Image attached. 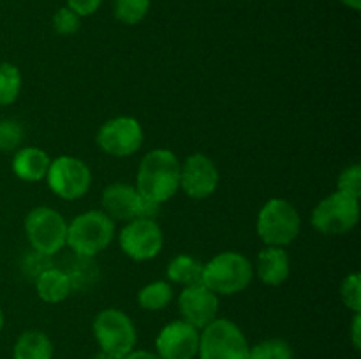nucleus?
<instances>
[{"mask_svg": "<svg viewBox=\"0 0 361 359\" xmlns=\"http://www.w3.org/2000/svg\"><path fill=\"white\" fill-rule=\"evenodd\" d=\"M180 168L182 164L171 150H152L137 168V192L159 204L171 199L180 189Z\"/></svg>", "mask_w": 361, "mask_h": 359, "instance_id": "obj_1", "label": "nucleus"}, {"mask_svg": "<svg viewBox=\"0 0 361 359\" xmlns=\"http://www.w3.org/2000/svg\"><path fill=\"white\" fill-rule=\"evenodd\" d=\"M252 277V263L243 253L222 252L204 264L201 284L217 296H231L249 287Z\"/></svg>", "mask_w": 361, "mask_h": 359, "instance_id": "obj_2", "label": "nucleus"}, {"mask_svg": "<svg viewBox=\"0 0 361 359\" xmlns=\"http://www.w3.org/2000/svg\"><path fill=\"white\" fill-rule=\"evenodd\" d=\"M115 222L104 211L92 210L78 215L67 224L66 245L80 257H94L111 243Z\"/></svg>", "mask_w": 361, "mask_h": 359, "instance_id": "obj_3", "label": "nucleus"}, {"mask_svg": "<svg viewBox=\"0 0 361 359\" xmlns=\"http://www.w3.org/2000/svg\"><path fill=\"white\" fill-rule=\"evenodd\" d=\"M249 341L229 319H215L200 333V359H249Z\"/></svg>", "mask_w": 361, "mask_h": 359, "instance_id": "obj_4", "label": "nucleus"}, {"mask_svg": "<svg viewBox=\"0 0 361 359\" xmlns=\"http://www.w3.org/2000/svg\"><path fill=\"white\" fill-rule=\"evenodd\" d=\"M300 215L286 199H270L257 215V234L268 246H286L300 234Z\"/></svg>", "mask_w": 361, "mask_h": 359, "instance_id": "obj_5", "label": "nucleus"}, {"mask_svg": "<svg viewBox=\"0 0 361 359\" xmlns=\"http://www.w3.org/2000/svg\"><path fill=\"white\" fill-rule=\"evenodd\" d=\"M94 334L101 351L116 359L129 354L136 345V327L122 310L106 308L99 312L94 320Z\"/></svg>", "mask_w": 361, "mask_h": 359, "instance_id": "obj_6", "label": "nucleus"}, {"mask_svg": "<svg viewBox=\"0 0 361 359\" xmlns=\"http://www.w3.org/2000/svg\"><path fill=\"white\" fill-rule=\"evenodd\" d=\"M360 220V199L334 192L324 197L312 211V225L326 236H341L356 227Z\"/></svg>", "mask_w": 361, "mask_h": 359, "instance_id": "obj_7", "label": "nucleus"}, {"mask_svg": "<svg viewBox=\"0 0 361 359\" xmlns=\"http://www.w3.org/2000/svg\"><path fill=\"white\" fill-rule=\"evenodd\" d=\"M25 232L35 252L53 256L66 245L67 222L59 211L48 206H37L27 215Z\"/></svg>", "mask_w": 361, "mask_h": 359, "instance_id": "obj_8", "label": "nucleus"}, {"mask_svg": "<svg viewBox=\"0 0 361 359\" xmlns=\"http://www.w3.org/2000/svg\"><path fill=\"white\" fill-rule=\"evenodd\" d=\"M48 187L53 194L66 201H74L88 192L92 183V172L83 160L76 157H63L51 160L48 169Z\"/></svg>", "mask_w": 361, "mask_h": 359, "instance_id": "obj_9", "label": "nucleus"}, {"mask_svg": "<svg viewBox=\"0 0 361 359\" xmlns=\"http://www.w3.org/2000/svg\"><path fill=\"white\" fill-rule=\"evenodd\" d=\"M120 248L133 260H150L164 245V234L155 220L134 218L127 222L118 234Z\"/></svg>", "mask_w": 361, "mask_h": 359, "instance_id": "obj_10", "label": "nucleus"}, {"mask_svg": "<svg viewBox=\"0 0 361 359\" xmlns=\"http://www.w3.org/2000/svg\"><path fill=\"white\" fill-rule=\"evenodd\" d=\"M97 144L113 157H129L143 144L141 123L133 116H116L102 123L97 132Z\"/></svg>", "mask_w": 361, "mask_h": 359, "instance_id": "obj_11", "label": "nucleus"}, {"mask_svg": "<svg viewBox=\"0 0 361 359\" xmlns=\"http://www.w3.org/2000/svg\"><path fill=\"white\" fill-rule=\"evenodd\" d=\"M219 169L212 158L194 153L180 168V189L192 199H204L217 190Z\"/></svg>", "mask_w": 361, "mask_h": 359, "instance_id": "obj_12", "label": "nucleus"}, {"mask_svg": "<svg viewBox=\"0 0 361 359\" xmlns=\"http://www.w3.org/2000/svg\"><path fill=\"white\" fill-rule=\"evenodd\" d=\"M161 359H194L200 348V329L185 320L166 324L155 340Z\"/></svg>", "mask_w": 361, "mask_h": 359, "instance_id": "obj_13", "label": "nucleus"}, {"mask_svg": "<svg viewBox=\"0 0 361 359\" xmlns=\"http://www.w3.org/2000/svg\"><path fill=\"white\" fill-rule=\"evenodd\" d=\"M178 306L185 322L192 324L197 329H203L212 320L217 319L219 296L203 284L189 285L180 292Z\"/></svg>", "mask_w": 361, "mask_h": 359, "instance_id": "obj_14", "label": "nucleus"}, {"mask_svg": "<svg viewBox=\"0 0 361 359\" xmlns=\"http://www.w3.org/2000/svg\"><path fill=\"white\" fill-rule=\"evenodd\" d=\"M137 201H140V192L136 187L127 183H113L102 192V208L111 220H134Z\"/></svg>", "mask_w": 361, "mask_h": 359, "instance_id": "obj_15", "label": "nucleus"}, {"mask_svg": "<svg viewBox=\"0 0 361 359\" xmlns=\"http://www.w3.org/2000/svg\"><path fill=\"white\" fill-rule=\"evenodd\" d=\"M257 277L263 284L277 287L284 284L291 273L289 256L282 246H267L257 256Z\"/></svg>", "mask_w": 361, "mask_h": 359, "instance_id": "obj_16", "label": "nucleus"}, {"mask_svg": "<svg viewBox=\"0 0 361 359\" xmlns=\"http://www.w3.org/2000/svg\"><path fill=\"white\" fill-rule=\"evenodd\" d=\"M51 160L41 148L25 146L16 151L13 158V171L23 182H41L48 175Z\"/></svg>", "mask_w": 361, "mask_h": 359, "instance_id": "obj_17", "label": "nucleus"}, {"mask_svg": "<svg viewBox=\"0 0 361 359\" xmlns=\"http://www.w3.org/2000/svg\"><path fill=\"white\" fill-rule=\"evenodd\" d=\"M37 296L46 303H60L69 298L73 291V280L71 275L59 267H48L42 273H39L35 280Z\"/></svg>", "mask_w": 361, "mask_h": 359, "instance_id": "obj_18", "label": "nucleus"}, {"mask_svg": "<svg viewBox=\"0 0 361 359\" xmlns=\"http://www.w3.org/2000/svg\"><path fill=\"white\" fill-rule=\"evenodd\" d=\"M14 359H51L53 344L42 331H25L13 348Z\"/></svg>", "mask_w": 361, "mask_h": 359, "instance_id": "obj_19", "label": "nucleus"}, {"mask_svg": "<svg viewBox=\"0 0 361 359\" xmlns=\"http://www.w3.org/2000/svg\"><path fill=\"white\" fill-rule=\"evenodd\" d=\"M203 267L204 264L200 263L196 257L182 253V256H176L175 259H171V263L168 264L166 277L171 282H175V284H182L189 287V285L201 284Z\"/></svg>", "mask_w": 361, "mask_h": 359, "instance_id": "obj_20", "label": "nucleus"}, {"mask_svg": "<svg viewBox=\"0 0 361 359\" xmlns=\"http://www.w3.org/2000/svg\"><path fill=\"white\" fill-rule=\"evenodd\" d=\"M173 299V289L168 282L157 280L152 284L145 285L137 292V303L143 310L148 312H157V310L166 308Z\"/></svg>", "mask_w": 361, "mask_h": 359, "instance_id": "obj_21", "label": "nucleus"}, {"mask_svg": "<svg viewBox=\"0 0 361 359\" xmlns=\"http://www.w3.org/2000/svg\"><path fill=\"white\" fill-rule=\"evenodd\" d=\"M21 90V73L9 62H0V106L13 104Z\"/></svg>", "mask_w": 361, "mask_h": 359, "instance_id": "obj_22", "label": "nucleus"}, {"mask_svg": "<svg viewBox=\"0 0 361 359\" xmlns=\"http://www.w3.org/2000/svg\"><path fill=\"white\" fill-rule=\"evenodd\" d=\"M249 359H293V348L281 338H270L254 345L249 351Z\"/></svg>", "mask_w": 361, "mask_h": 359, "instance_id": "obj_23", "label": "nucleus"}, {"mask_svg": "<svg viewBox=\"0 0 361 359\" xmlns=\"http://www.w3.org/2000/svg\"><path fill=\"white\" fill-rule=\"evenodd\" d=\"M150 0H115L116 20L126 25H136L147 16Z\"/></svg>", "mask_w": 361, "mask_h": 359, "instance_id": "obj_24", "label": "nucleus"}, {"mask_svg": "<svg viewBox=\"0 0 361 359\" xmlns=\"http://www.w3.org/2000/svg\"><path fill=\"white\" fill-rule=\"evenodd\" d=\"M341 298L344 305L355 313H361V277L351 273L344 278L341 287Z\"/></svg>", "mask_w": 361, "mask_h": 359, "instance_id": "obj_25", "label": "nucleus"}, {"mask_svg": "<svg viewBox=\"0 0 361 359\" xmlns=\"http://www.w3.org/2000/svg\"><path fill=\"white\" fill-rule=\"evenodd\" d=\"M337 190L338 192L345 194V196H351L355 199H360L361 196V168L358 164H353L349 168H345L341 172L337 182Z\"/></svg>", "mask_w": 361, "mask_h": 359, "instance_id": "obj_26", "label": "nucleus"}, {"mask_svg": "<svg viewBox=\"0 0 361 359\" xmlns=\"http://www.w3.org/2000/svg\"><path fill=\"white\" fill-rule=\"evenodd\" d=\"M23 141V127L16 120L0 122V151H14Z\"/></svg>", "mask_w": 361, "mask_h": 359, "instance_id": "obj_27", "label": "nucleus"}, {"mask_svg": "<svg viewBox=\"0 0 361 359\" xmlns=\"http://www.w3.org/2000/svg\"><path fill=\"white\" fill-rule=\"evenodd\" d=\"M53 28L56 34L60 35H73L80 30V16L69 9V7H62L53 16Z\"/></svg>", "mask_w": 361, "mask_h": 359, "instance_id": "obj_28", "label": "nucleus"}, {"mask_svg": "<svg viewBox=\"0 0 361 359\" xmlns=\"http://www.w3.org/2000/svg\"><path fill=\"white\" fill-rule=\"evenodd\" d=\"M157 213H159V203H155V201L148 199V197L141 196L140 194V201H137V208H136V218L155 220Z\"/></svg>", "mask_w": 361, "mask_h": 359, "instance_id": "obj_29", "label": "nucleus"}, {"mask_svg": "<svg viewBox=\"0 0 361 359\" xmlns=\"http://www.w3.org/2000/svg\"><path fill=\"white\" fill-rule=\"evenodd\" d=\"M101 2L102 0H67L69 9L76 13L80 18L94 14L99 9V6H101Z\"/></svg>", "mask_w": 361, "mask_h": 359, "instance_id": "obj_30", "label": "nucleus"}, {"mask_svg": "<svg viewBox=\"0 0 361 359\" xmlns=\"http://www.w3.org/2000/svg\"><path fill=\"white\" fill-rule=\"evenodd\" d=\"M360 324H361V313H355V319H353L351 326V338L353 344H355L356 348H360Z\"/></svg>", "mask_w": 361, "mask_h": 359, "instance_id": "obj_31", "label": "nucleus"}, {"mask_svg": "<svg viewBox=\"0 0 361 359\" xmlns=\"http://www.w3.org/2000/svg\"><path fill=\"white\" fill-rule=\"evenodd\" d=\"M122 359H161L157 354L148 351H130L129 354L123 355Z\"/></svg>", "mask_w": 361, "mask_h": 359, "instance_id": "obj_32", "label": "nucleus"}, {"mask_svg": "<svg viewBox=\"0 0 361 359\" xmlns=\"http://www.w3.org/2000/svg\"><path fill=\"white\" fill-rule=\"evenodd\" d=\"M342 4H345L348 7H351V9L358 11L361 9V0H341Z\"/></svg>", "mask_w": 361, "mask_h": 359, "instance_id": "obj_33", "label": "nucleus"}, {"mask_svg": "<svg viewBox=\"0 0 361 359\" xmlns=\"http://www.w3.org/2000/svg\"><path fill=\"white\" fill-rule=\"evenodd\" d=\"M92 359H116V358H113V355H109V354H106V352H97V354L94 355V358Z\"/></svg>", "mask_w": 361, "mask_h": 359, "instance_id": "obj_34", "label": "nucleus"}, {"mask_svg": "<svg viewBox=\"0 0 361 359\" xmlns=\"http://www.w3.org/2000/svg\"><path fill=\"white\" fill-rule=\"evenodd\" d=\"M2 327H4V315H2V310H0V333H2Z\"/></svg>", "mask_w": 361, "mask_h": 359, "instance_id": "obj_35", "label": "nucleus"}]
</instances>
